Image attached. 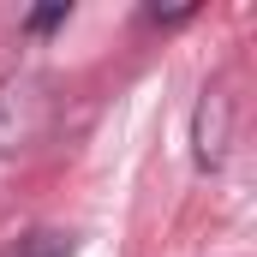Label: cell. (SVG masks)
Here are the masks:
<instances>
[{
    "mask_svg": "<svg viewBox=\"0 0 257 257\" xmlns=\"http://www.w3.org/2000/svg\"><path fill=\"white\" fill-rule=\"evenodd\" d=\"M144 18H150V24H186V18H197V6H174V12H156V6H150Z\"/></svg>",
    "mask_w": 257,
    "mask_h": 257,
    "instance_id": "5b68a950",
    "label": "cell"
},
{
    "mask_svg": "<svg viewBox=\"0 0 257 257\" xmlns=\"http://www.w3.org/2000/svg\"><path fill=\"white\" fill-rule=\"evenodd\" d=\"M227 138H233V102H227V90H203L197 108H192V162H197V174H221Z\"/></svg>",
    "mask_w": 257,
    "mask_h": 257,
    "instance_id": "6da1fadb",
    "label": "cell"
},
{
    "mask_svg": "<svg viewBox=\"0 0 257 257\" xmlns=\"http://www.w3.org/2000/svg\"><path fill=\"white\" fill-rule=\"evenodd\" d=\"M0 257H72V233H54V227H36V233H24L18 245H6Z\"/></svg>",
    "mask_w": 257,
    "mask_h": 257,
    "instance_id": "3957f363",
    "label": "cell"
},
{
    "mask_svg": "<svg viewBox=\"0 0 257 257\" xmlns=\"http://www.w3.org/2000/svg\"><path fill=\"white\" fill-rule=\"evenodd\" d=\"M36 114H42V78H30V72L0 78V156H18L30 144Z\"/></svg>",
    "mask_w": 257,
    "mask_h": 257,
    "instance_id": "7a4b0ae2",
    "label": "cell"
},
{
    "mask_svg": "<svg viewBox=\"0 0 257 257\" xmlns=\"http://www.w3.org/2000/svg\"><path fill=\"white\" fill-rule=\"evenodd\" d=\"M66 18H72V6H42V12H30V18H24V30H30V36H42V30H60Z\"/></svg>",
    "mask_w": 257,
    "mask_h": 257,
    "instance_id": "277c9868",
    "label": "cell"
}]
</instances>
